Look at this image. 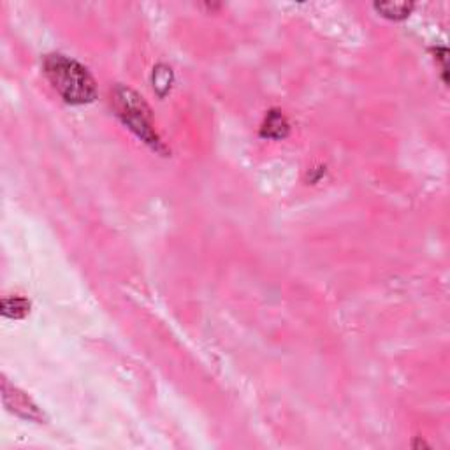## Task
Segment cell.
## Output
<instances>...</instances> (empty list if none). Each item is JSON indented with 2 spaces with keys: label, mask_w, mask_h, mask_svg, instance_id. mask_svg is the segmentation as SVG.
<instances>
[{
  "label": "cell",
  "mask_w": 450,
  "mask_h": 450,
  "mask_svg": "<svg viewBox=\"0 0 450 450\" xmlns=\"http://www.w3.org/2000/svg\"><path fill=\"white\" fill-rule=\"evenodd\" d=\"M44 74L57 94L67 104H90L97 97L95 79L86 67L65 55H48L44 59Z\"/></svg>",
  "instance_id": "1"
},
{
  "label": "cell",
  "mask_w": 450,
  "mask_h": 450,
  "mask_svg": "<svg viewBox=\"0 0 450 450\" xmlns=\"http://www.w3.org/2000/svg\"><path fill=\"white\" fill-rule=\"evenodd\" d=\"M111 102L116 111V116L136 134L143 143L153 148L155 152L164 153L165 148L162 145L161 137L153 129L152 111H150L148 104L143 101V97L136 94L130 88L125 86H116L111 95Z\"/></svg>",
  "instance_id": "2"
},
{
  "label": "cell",
  "mask_w": 450,
  "mask_h": 450,
  "mask_svg": "<svg viewBox=\"0 0 450 450\" xmlns=\"http://www.w3.org/2000/svg\"><path fill=\"white\" fill-rule=\"evenodd\" d=\"M2 394H4V405L9 408V411L20 415L28 420H43L44 415L41 413L37 405L28 398L25 392L18 391L16 387L9 385L8 382H2Z\"/></svg>",
  "instance_id": "3"
},
{
  "label": "cell",
  "mask_w": 450,
  "mask_h": 450,
  "mask_svg": "<svg viewBox=\"0 0 450 450\" xmlns=\"http://www.w3.org/2000/svg\"><path fill=\"white\" fill-rule=\"evenodd\" d=\"M289 134V122L280 111H269L260 127V136L267 139H283Z\"/></svg>",
  "instance_id": "4"
},
{
  "label": "cell",
  "mask_w": 450,
  "mask_h": 450,
  "mask_svg": "<svg viewBox=\"0 0 450 450\" xmlns=\"http://www.w3.org/2000/svg\"><path fill=\"white\" fill-rule=\"evenodd\" d=\"M375 9L384 18L400 21L410 16V12L413 11V4L411 2H380V4H375Z\"/></svg>",
  "instance_id": "5"
},
{
  "label": "cell",
  "mask_w": 450,
  "mask_h": 450,
  "mask_svg": "<svg viewBox=\"0 0 450 450\" xmlns=\"http://www.w3.org/2000/svg\"><path fill=\"white\" fill-rule=\"evenodd\" d=\"M30 311V303L25 298H4L2 299V315L8 318H23Z\"/></svg>",
  "instance_id": "6"
},
{
  "label": "cell",
  "mask_w": 450,
  "mask_h": 450,
  "mask_svg": "<svg viewBox=\"0 0 450 450\" xmlns=\"http://www.w3.org/2000/svg\"><path fill=\"white\" fill-rule=\"evenodd\" d=\"M171 76H172L171 69H167V71H165L164 78H161V76H158V72L155 71V74H153V83H155V85H153V86H155L157 90H158V86H164L165 92H167L169 86H171V85H169V83H171Z\"/></svg>",
  "instance_id": "7"
},
{
  "label": "cell",
  "mask_w": 450,
  "mask_h": 450,
  "mask_svg": "<svg viewBox=\"0 0 450 450\" xmlns=\"http://www.w3.org/2000/svg\"><path fill=\"white\" fill-rule=\"evenodd\" d=\"M436 60H442V72H443V83H447V50H436Z\"/></svg>",
  "instance_id": "8"
}]
</instances>
